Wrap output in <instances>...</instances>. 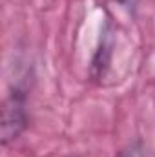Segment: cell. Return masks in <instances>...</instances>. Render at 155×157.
<instances>
[{"mask_svg":"<svg viewBox=\"0 0 155 157\" xmlns=\"http://www.w3.org/2000/svg\"><path fill=\"white\" fill-rule=\"evenodd\" d=\"M26 128V104L22 95L13 93L6 99L2 110V143L7 144L9 141L17 139L20 132Z\"/></svg>","mask_w":155,"mask_h":157,"instance_id":"6da1fadb","label":"cell"}]
</instances>
